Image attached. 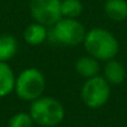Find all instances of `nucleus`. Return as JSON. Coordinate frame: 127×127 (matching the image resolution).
<instances>
[{
	"label": "nucleus",
	"instance_id": "1",
	"mask_svg": "<svg viewBox=\"0 0 127 127\" xmlns=\"http://www.w3.org/2000/svg\"><path fill=\"white\" fill-rule=\"evenodd\" d=\"M82 45L86 54L105 62L115 59L120 51V44L116 36L103 28H92L87 30Z\"/></svg>",
	"mask_w": 127,
	"mask_h": 127
},
{
	"label": "nucleus",
	"instance_id": "2",
	"mask_svg": "<svg viewBox=\"0 0 127 127\" xmlns=\"http://www.w3.org/2000/svg\"><path fill=\"white\" fill-rule=\"evenodd\" d=\"M29 113L34 123L41 127H56L65 118L62 103L51 96H40L30 102Z\"/></svg>",
	"mask_w": 127,
	"mask_h": 127
},
{
	"label": "nucleus",
	"instance_id": "3",
	"mask_svg": "<svg viewBox=\"0 0 127 127\" xmlns=\"http://www.w3.org/2000/svg\"><path fill=\"white\" fill-rule=\"evenodd\" d=\"M86 31L79 19L61 18L49 28V40L62 46H79L84 42Z\"/></svg>",
	"mask_w": 127,
	"mask_h": 127
},
{
	"label": "nucleus",
	"instance_id": "4",
	"mask_svg": "<svg viewBox=\"0 0 127 127\" xmlns=\"http://www.w3.org/2000/svg\"><path fill=\"white\" fill-rule=\"evenodd\" d=\"M46 89V79L36 67H25L16 75L14 92L26 102H31L44 95Z\"/></svg>",
	"mask_w": 127,
	"mask_h": 127
},
{
	"label": "nucleus",
	"instance_id": "5",
	"mask_svg": "<svg viewBox=\"0 0 127 127\" xmlns=\"http://www.w3.org/2000/svg\"><path fill=\"white\" fill-rule=\"evenodd\" d=\"M110 86L111 85L105 80V77L100 75L86 79L80 91L84 105L94 110L105 106L111 96Z\"/></svg>",
	"mask_w": 127,
	"mask_h": 127
},
{
	"label": "nucleus",
	"instance_id": "6",
	"mask_svg": "<svg viewBox=\"0 0 127 127\" xmlns=\"http://www.w3.org/2000/svg\"><path fill=\"white\" fill-rule=\"evenodd\" d=\"M29 13L34 21L47 28L61 19V0H30Z\"/></svg>",
	"mask_w": 127,
	"mask_h": 127
},
{
	"label": "nucleus",
	"instance_id": "7",
	"mask_svg": "<svg viewBox=\"0 0 127 127\" xmlns=\"http://www.w3.org/2000/svg\"><path fill=\"white\" fill-rule=\"evenodd\" d=\"M23 39L30 46L42 45L45 41L49 40V28L40 23L32 21L24 29Z\"/></svg>",
	"mask_w": 127,
	"mask_h": 127
},
{
	"label": "nucleus",
	"instance_id": "8",
	"mask_svg": "<svg viewBox=\"0 0 127 127\" xmlns=\"http://www.w3.org/2000/svg\"><path fill=\"white\" fill-rule=\"evenodd\" d=\"M75 71L77 72V75H80L81 77L90 79L94 76L100 75L101 67H100V61L92 56L84 55L81 57H79L75 62Z\"/></svg>",
	"mask_w": 127,
	"mask_h": 127
},
{
	"label": "nucleus",
	"instance_id": "9",
	"mask_svg": "<svg viewBox=\"0 0 127 127\" xmlns=\"http://www.w3.org/2000/svg\"><path fill=\"white\" fill-rule=\"evenodd\" d=\"M103 77L110 85H121L126 79L125 66L115 59L106 61L103 67Z\"/></svg>",
	"mask_w": 127,
	"mask_h": 127
},
{
	"label": "nucleus",
	"instance_id": "10",
	"mask_svg": "<svg viewBox=\"0 0 127 127\" xmlns=\"http://www.w3.org/2000/svg\"><path fill=\"white\" fill-rule=\"evenodd\" d=\"M16 75L9 62L0 61V97H6L14 92Z\"/></svg>",
	"mask_w": 127,
	"mask_h": 127
},
{
	"label": "nucleus",
	"instance_id": "11",
	"mask_svg": "<svg viewBox=\"0 0 127 127\" xmlns=\"http://www.w3.org/2000/svg\"><path fill=\"white\" fill-rule=\"evenodd\" d=\"M103 11L108 19L120 23L127 19V1L126 0H106Z\"/></svg>",
	"mask_w": 127,
	"mask_h": 127
},
{
	"label": "nucleus",
	"instance_id": "12",
	"mask_svg": "<svg viewBox=\"0 0 127 127\" xmlns=\"http://www.w3.org/2000/svg\"><path fill=\"white\" fill-rule=\"evenodd\" d=\"M19 51V42L14 35H0V61L9 62Z\"/></svg>",
	"mask_w": 127,
	"mask_h": 127
},
{
	"label": "nucleus",
	"instance_id": "13",
	"mask_svg": "<svg viewBox=\"0 0 127 127\" xmlns=\"http://www.w3.org/2000/svg\"><path fill=\"white\" fill-rule=\"evenodd\" d=\"M84 11L81 0H61V16L77 19Z\"/></svg>",
	"mask_w": 127,
	"mask_h": 127
},
{
	"label": "nucleus",
	"instance_id": "14",
	"mask_svg": "<svg viewBox=\"0 0 127 127\" xmlns=\"http://www.w3.org/2000/svg\"><path fill=\"white\" fill-rule=\"evenodd\" d=\"M34 121L29 112H18L13 115L8 122V127H32Z\"/></svg>",
	"mask_w": 127,
	"mask_h": 127
}]
</instances>
